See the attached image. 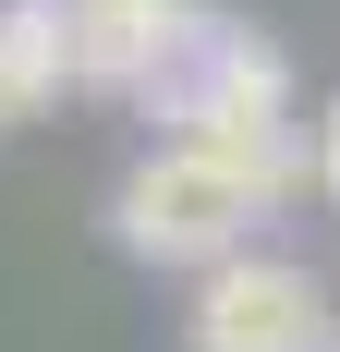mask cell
I'll use <instances>...</instances> for the list:
<instances>
[{
	"instance_id": "9",
	"label": "cell",
	"mask_w": 340,
	"mask_h": 352,
	"mask_svg": "<svg viewBox=\"0 0 340 352\" xmlns=\"http://www.w3.org/2000/svg\"><path fill=\"white\" fill-rule=\"evenodd\" d=\"M328 352H340V340H328Z\"/></svg>"
},
{
	"instance_id": "6",
	"label": "cell",
	"mask_w": 340,
	"mask_h": 352,
	"mask_svg": "<svg viewBox=\"0 0 340 352\" xmlns=\"http://www.w3.org/2000/svg\"><path fill=\"white\" fill-rule=\"evenodd\" d=\"M316 195H340V98L316 109Z\"/></svg>"
},
{
	"instance_id": "8",
	"label": "cell",
	"mask_w": 340,
	"mask_h": 352,
	"mask_svg": "<svg viewBox=\"0 0 340 352\" xmlns=\"http://www.w3.org/2000/svg\"><path fill=\"white\" fill-rule=\"evenodd\" d=\"M49 12H73V0H49Z\"/></svg>"
},
{
	"instance_id": "3",
	"label": "cell",
	"mask_w": 340,
	"mask_h": 352,
	"mask_svg": "<svg viewBox=\"0 0 340 352\" xmlns=\"http://www.w3.org/2000/svg\"><path fill=\"white\" fill-rule=\"evenodd\" d=\"M182 340L195 352H328V280H316L304 255H268L243 243L231 267H206L195 304H182Z\"/></svg>"
},
{
	"instance_id": "7",
	"label": "cell",
	"mask_w": 340,
	"mask_h": 352,
	"mask_svg": "<svg viewBox=\"0 0 340 352\" xmlns=\"http://www.w3.org/2000/svg\"><path fill=\"white\" fill-rule=\"evenodd\" d=\"M0 122H12V98H0Z\"/></svg>"
},
{
	"instance_id": "4",
	"label": "cell",
	"mask_w": 340,
	"mask_h": 352,
	"mask_svg": "<svg viewBox=\"0 0 340 352\" xmlns=\"http://www.w3.org/2000/svg\"><path fill=\"white\" fill-rule=\"evenodd\" d=\"M219 25L206 0H73V85L98 98H158L195 61V36Z\"/></svg>"
},
{
	"instance_id": "2",
	"label": "cell",
	"mask_w": 340,
	"mask_h": 352,
	"mask_svg": "<svg viewBox=\"0 0 340 352\" xmlns=\"http://www.w3.org/2000/svg\"><path fill=\"white\" fill-rule=\"evenodd\" d=\"M255 219H268V195H255L219 146L158 134L134 170H122V195H109V243L134 255V267H182V280H206V267H231V255L255 243Z\"/></svg>"
},
{
	"instance_id": "5",
	"label": "cell",
	"mask_w": 340,
	"mask_h": 352,
	"mask_svg": "<svg viewBox=\"0 0 340 352\" xmlns=\"http://www.w3.org/2000/svg\"><path fill=\"white\" fill-rule=\"evenodd\" d=\"M61 85H73V12H49V0H0V98H12V122L61 109Z\"/></svg>"
},
{
	"instance_id": "1",
	"label": "cell",
	"mask_w": 340,
	"mask_h": 352,
	"mask_svg": "<svg viewBox=\"0 0 340 352\" xmlns=\"http://www.w3.org/2000/svg\"><path fill=\"white\" fill-rule=\"evenodd\" d=\"M182 146H219L268 207H292L316 182V122H292V49L268 25H206L195 61L170 73L158 98H146Z\"/></svg>"
}]
</instances>
